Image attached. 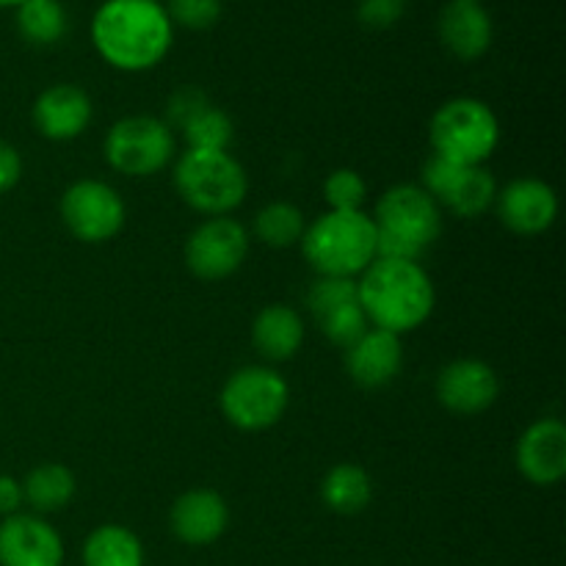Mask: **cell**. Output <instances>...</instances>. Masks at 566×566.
<instances>
[{"instance_id":"4316f807","label":"cell","mask_w":566,"mask_h":566,"mask_svg":"<svg viewBox=\"0 0 566 566\" xmlns=\"http://www.w3.org/2000/svg\"><path fill=\"white\" fill-rule=\"evenodd\" d=\"M315 321H318L321 332H324V335L329 337L335 346H340L343 352H346V348H352L370 326L368 315H365L359 298L357 302L340 304V307L329 310V313H324L321 318H315Z\"/></svg>"},{"instance_id":"7c38bea8","label":"cell","mask_w":566,"mask_h":566,"mask_svg":"<svg viewBox=\"0 0 566 566\" xmlns=\"http://www.w3.org/2000/svg\"><path fill=\"white\" fill-rule=\"evenodd\" d=\"M64 542L48 520L11 514L0 523V566H61Z\"/></svg>"},{"instance_id":"4dcf8cb0","label":"cell","mask_w":566,"mask_h":566,"mask_svg":"<svg viewBox=\"0 0 566 566\" xmlns=\"http://www.w3.org/2000/svg\"><path fill=\"white\" fill-rule=\"evenodd\" d=\"M407 11V0H359L357 17L365 28L374 31H385V28L396 25Z\"/></svg>"},{"instance_id":"f1b7e54d","label":"cell","mask_w":566,"mask_h":566,"mask_svg":"<svg viewBox=\"0 0 566 566\" xmlns=\"http://www.w3.org/2000/svg\"><path fill=\"white\" fill-rule=\"evenodd\" d=\"M357 282L340 280V276H318L307 293V307L315 318H321L329 310L340 307L346 302H357Z\"/></svg>"},{"instance_id":"1f68e13d","label":"cell","mask_w":566,"mask_h":566,"mask_svg":"<svg viewBox=\"0 0 566 566\" xmlns=\"http://www.w3.org/2000/svg\"><path fill=\"white\" fill-rule=\"evenodd\" d=\"M205 105H208V99H205L202 92H197V88H180V92L169 99V114L171 119L182 127L197 111H202Z\"/></svg>"},{"instance_id":"d6a6232c","label":"cell","mask_w":566,"mask_h":566,"mask_svg":"<svg viewBox=\"0 0 566 566\" xmlns=\"http://www.w3.org/2000/svg\"><path fill=\"white\" fill-rule=\"evenodd\" d=\"M22 177V158L14 144L0 138V193H9Z\"/></svg>"},{"instance_id":"7402d4cb","label":"cell","mask_w":566,"mask_h":566,"mask_svg":"<svg viewBox=\"0 0 566 566\" xmlns=\"http://www.w3.org/2000/svg\"><path fill=\"white\" fill-rule=\"evenodd\" d=\"M83 566H144L142 539L125 525H99L83 545Z\"/></svg>"},{"instance_id":"ba28073f","label":"cell","mask_w":566,"mask_h":566,"mask_svg":"<svg viewBox=\"0 0 566 566\" xmlns=\"http://www.w3.org/2000/svg\"><path fill=\"white\" fill-rule=\"evenodd\" d=\"M111 169L127 177L158 175L175 158V136L164 119L155 116H125L114 122L103 144Z\"/></svg>"},{"instance_id":"d6986e66","label":"cell","mask_w":566,"mask_h":566,"mask_svg":"<svg viewBox=\"0 0 566 566\" xmlns=\"http://www.w3.org/2000/svg\"><path fill=\"white\" fill-rule=\"evenodd\" d=\"M440 39L457 59H481L492 44L490 14L479 0H451L440 14Z\"/></svg>"},{"instance_id":"7a4b0ae2","label":"cell","mask_w":566,"mask_h":566,"mask_svg":"<svg viewBox=\"0 0 566 566\" xmlns=\"http://www.w3.org/2000/svg\"><path fill=\"white\" fill-rule=\"evenodd\" d=\"M368 324L401 337L423 326L434 313V282L415 260L376 258L357 282Z\"/></svg>"},{"instance_id":"836d02e7","label":"cell","mask_w":566,"mask_h":566,"mask_svg":"<svg viewBox=\"0 0 566 566\" xmlns=\"http://www.w3.org/2000/svg\"><path fill=\"white\" fill-rule=\"evenodd\" d=\"M22 503V481L11 479V475H0V517H11V514H20Z\"/></svg>"},{"instance_id":"44dd1931","label":"cell","mask_w":566,"mask_h":566,"mask_svg":"<svg viewBox=\"0 0 566 566\" xmlns=\"http://www.w3.org/2000/svg\"><path fill=\"white\" fill-rule=\"evenodd\" d=\"M77 481L70 468L59 462H48L33 468L22 481V497L36 514H53L70 506L75 497Z\"/></svg>"},{"instance_id":"484cf974","label":"cell","mask_w":566,"mask_h":566,"mask_svg":"<svg viewBox=\"0 0 566 566\" xmlns=\"http://www.w3.org/2000/svg\"><path fill=\"white\" fill-rule=\"evenodd\" d=\"M182 136H186L188 149H216V153H227V147L232 144V136H235V127H232V119L224 111L213 108L208 103L182 125Z\"/></svg>"},{"instance_id":"4fadbf2b","label":"cell","mask_w":566,"mask_h":566,"mask_svg":"<svg viewBox=\"0 0 566 566\" xmlns=\"http://www.w3.org/2000/svg\"><path fill=\"white\" fill-rule=\"evenodd\" d=\"M501 396V379L481 359L448 363L437 376V398L453 415H481Z\"/></svg>"},{"instance_id":"8992f818","label":"cell","mask_w":566,"mask_h":566,"mask_svg":"<svg viewBox=\"0 0 566 566\" xmlns=\"http://www.w3.org/2000/svg\"><path fill=\"white\" fill-rule=\"evenodd\" d=\"M431 147L437 158L451 164L479 166L501 144V122L495 111L473 97L448 99L437 108L429 125Z\"/></svg>"},{"instance_id":"6da1fadb","label":"cell","mask_w":566,"mask_h":566,"mask_svg":"<svg viewBox=\"0 0 566 566\" xmlns=\"http://www.w3.org/2000/svg\"><path fill=\"white\" fill-rule=\"evenodd\" d=\"M92 42L116 70H153L171 48V20L158 0H105L92 20Z\"/></svg>"},{"instance_id":"e575fe53","label":"cell","mask_w":566,"mask_h":566,"mask_svg":"<svg viewBox=\"0 0 566 566\" xmlns=\"http://www.w3.org/2000/svg\"><path fill=\"white\" fill-rule=\"evenodd\" d=\"M25 3V0H0V9H11V6H20Z\"/></svg>"},{"instance_id":"cb8c5ba5","label":"cell","mask_w":566,"mask_h":566,"mask_svg":"<svg viewBox=\"0 0 566 566\" xmlns=\"http://www.w3.org/2000/svg\"><path fill=\"white\" fill-rule=\"evenodd\" d=\"M17 28L25 42L48 48L64 39L70 20L59 0H25L17 6Z\"/></svg>"},{"instance_id":"ffe728a7","label":"cell","mask_w":566,"mask_h":566,"mask_svg":"<svg viewBox=\"0 0 566 566\" xmlns=\"http://www.w3.org/2000/svg\"><path fill=\"white\" fill-rule=\"evenodd\" d=\"M252 343L265 359L285 363L304 343L302 315L293 307H287V304H269L254 318Z\"/></svg>"},{"instance_id":"30bf717a","label":"cell","mask_w":566,"mask_h":566,"mask_svg":"<svg viewBox=\"0 0 566 566\" xmlns=\"http://www.w3.org/2000/svg\"><path fill=\"white\" fill-rule=\"evenodd\" d=\"M61 219L77 241L103 243L125 227V202L108 182H72L61 197Z\"/></svg>"},{"instance_id":"e0dca14e","label":"cell","mask_w":566,"mask_h":566,"mask_svg":"<svg viewBox=\"0 0 566 566\" xmlns=\"http://www.w3.org/2000/svg\"><path fill=\"white\" fill-rule=\"evenodd\" d=\"M92 122V99L81 86L59 83L44 88L33 103V125L50 142L77 138Z\"/></svg>"},{"instance_id":"f546056e","label":"cell","mask_w":566,"mask_h":566,"mask_svg":"<svg viewBox=\"0 0 566 566\" xmlns=\"http://www.w3.org/2000/svg\"><path fill=\"white\" fill-rule=\"evenodd\" d=\"M166 14L177 25L205 31V28L216 25V20L221 17V0H169Z\"/></svg>"},{"instance_id":"d4e9b609","label":"cell","mask_w":566,"mask_h":566,"mask_svg":"<svg viewBox=\"0 0 566 566\" xmlns=\"http://www.w3.org/2000/svg\"><path fill=\"white\" fill-rule=\"evenodd\" d=\"M307 221L304 213L291 202H271L254 219V235L271 249L296 247L302 241Z\"/></svg>"},{"instance_id":"83f0119b","label":"cell","mask_w":566,"mask_h":566,"mask_svg":"<svg viewBox=\"0 0 566 566\" xmlns=\"http://www.w3.org/2000/svg\"><path fill=\"white\" fill-rule=\"evenodd\" d=\"M324 199L332 210H363L368 199V182L354 169H337L326 177Z\"/></svg>"},{"instance_id":"52a82bcc","label":"cell","mask_w":566,"mask_h":566,"mask_svg":"<svg viewBox=\"0 0 566 566\" xmlns=\"http://www.w3.org/2000/svg\"><path fill=\"white\" fill-rule=\"evenodd\" d=\"M287 381L263 365H247L227 379L221 390V412L235 429L263 431L280 423L287 409Z\"/></svg>"},{"instance_id":"3957f363","label":"cell","mask_w":566,"mask_h":566,"mask_svg":"<svg viewBox=\"0 0 566 566\" xmlns=\"http://www.w3.org/2000/svg\"><path fill=\"white\" fill-rule=\"evenodd\" d=\"M376 230V249L379 258L415 260L418 263L442 232L440 205L420 186H392L376 202V213L370 216Z\"/></svg>"},{"instance_id":"5bb4252c","label":"cell","mask_w":566,"mask_h":566,"mask_svg":"<svg viewBox=\"0 0 566 566\" xmlns=\"http://www.w3.org/2000/svg\"><path fill=\"white\" fill-rule=\"evenodd\" d=\"M497 219L517 235H542L556 224L558 197L545 180L520 177L497 191Z\"/></svg>"},{"instance_id":"9c48e42d","label":"cell","mask_w":566,"mask_h":566,"mask_svg":"<svg viewBox=\"0 0 566 566\" xmlns=\"http://www.w3.org/2000/svg\"><path fill=\"white\" fill-rule=\"evenodd\" d=\"M423 191L451 213L473 219L495 205L497 180L484 164L464 166L431 155L423 166Z\"/></svg>"},{"instance_id":"277c9868","label":"cell","mask_w":566,"mask_h":566,"mask_svg":"<svg viewBox=\"0 0 566 566\" xmlns=\"http://www.w3.org/2000/svg\"><path fill=\"white\" fill-rule=\"evenodd\" d=\"M298 243L318 276L352 280L379 258L374 221L363 210H329L304 230Z\"/></svg>"},{"instance_id":"2e32d148","label":"cell","mask_w":566,"mask_h":566,"mask_svg":"<svg viewBox=\"0 0 566 566\" xmlns=\"http://www.w3.org/2000/svg\"><path fill=\"white\" fill-rule=\"evenodd\" d=\"M171 534L191 547L213 545L230 525V509L213 490H191L180 495L169 514Z\"/></svg>"},{"instance_id":"ac0fdd59","label":"cell","mask_w":566,"mask_h":566,"mask_svg":"<svg viewBox=\"0 0 566 566\" xmlns=\"http://www.w3.org/2000/svg\"><path fill=\"white\" fill-rule=\"evenodd\" d=\"M403 365L401 337L385 329H368L346 348V370L365 390H379L398 379Z\"/></svg>"},{"instance_id":"5b68a950","label":"cell","mask_w":566,"mask_h":566,"mask_svg":"<svg viewBox=\"0 0 566 566\" xmlns=\"http://www.w3.org/2000/svg\"><path fill=\"white\" fill-rule=\"evenodd\" d=\"M175 186L182 202L205 216H227L247 199L249 180L230 153L188 149L175 166Z\"/></svg>"},{"instance_id":"603a6c76","label":"cell","mask_w":566,"mask_h":566,"mask_svg":"<svg viewBox=\"0 0 566 566\" xmlns=\"http://www.w3.org/2000/svg\"><path fill=\"white\" fill-rule=\"evenodd\" d=\"M321 497L335 514H359L374 497V481L359 464H335L321 484Z\"/></svg>"},{"instance_id":"8fae6325","label":"cell","mask_w":566,"mask_h":566,"mask_svg":"<svg viewBox=\"0 0 566 566\" xmlns=\"http://www.w3.org/2000/svg\"><path fill=\"white\" fill-rule=\"evenodd\" d=\"M247 254V230L230 216H213L199 224L186 241V263L199 280H227L241 269Z\"/></svg>"},{"instance_id":"9a60e30c","label":"cell","mask_w":566,"mask_h":566,"mask_svg":"<svg viewBox=\"0 0 566 566\" xmlns=\"http://www.w3.org/2000/svg\"><path fill=\"white\" fill-rule=\"evenodd\" d=\"M517 470L536 486H556L566 475V426L558 418L536 420L517 442Z\"/></svg>"}]
</instances>
